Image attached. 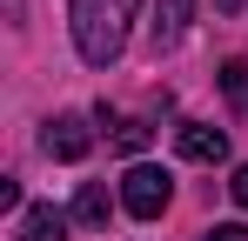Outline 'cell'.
Wrapping results in <instances>:
<instances>
[{"label":"cell","instance_id":"obj_2","mask_svg":"<svg viewBox=\"0 0 248 241\" xmlns=\"http://www.w3.org/2000/svg\"><path fill=\"white\" fill-rule=\"evenodd\" d=\"M168 201H174V181H168V167H148V161H134L121 174V208L134 221H155Z\"/></svg>","mask_w":248,"mask_h":241},{"label":"cell","instance_id":"obj_10","mask_svg":"<svg viewBox=\"0 0 248 241\" xmlns=\"http://www.w3.org/2000/svg\"><path fill=\"white\" fill-rule=\"evenodd\" d=\"M208 241H248V228H242V221H215V228H208Z\"/></svg>","mask_w":248,"mask_h":241},{"label":"cell","instance_id":"obj_1","mask_svg":"<svg viewBox=\"0 0 248 241\" xmlns=\"http://www.w3.org/2000/svg\"><path fill=\"white\" fill-rule=\"evenodd\" d=\"M134 7L141 0H67V27H74V47H81L87 67H114L121 60Z\"/></svg>","mask_w":248,"mask_h":241},{"label":"cell","instance_id":"obj_7","mask_svg":"<svg viewBox=\"0 0 248 241\" xmlns=\"http://www.w3.org/2000/svg\"><path fill=\"white\" fill-rule=\"evenodd\" d=\"M101 120L114 127L108 141H114L121 154H141V148H148V134H155V127H148V120H141V114H127V120H114V114H108V107H101Z\"/></svg>","mask_w":248,"mask_h":241},{"label":"cell","instance_id":"obj_5","mask_svg":"<svg viewBox=\"0 0 248 241\" xmlns=\"http://www.w3.org/2000/svg\"><path fill=\"white\" fill-rule=\"evenodd\" d=\"M67 208H54V201H34V208H20V241H67Z\"/></svg>","mask_w":248,"mask_h":241},{"label":"cell","instance_id":"obj_3","mask_svg":"<svg viewBox=\"0 0 248 241\" xmlns=\"http://www.w3.org/2000/svg\"><path fill=\"white\" fill-rule=\"evenodd\" d=\"M174 148H181V161L215 167V161H228V134L208 127V120H181V127H174Z\"/></svg>","mask_w":248,"mask_h":241},{"label":"cell","instance_id":"obj_6","mask_svg":"<svg viewBox=\"0 0 248 241\" xmlns=\"http://www.w3.org/2000/svg\"><path fill=\"white\" fill-rule=\"evenodd\" d=\"M195 20V0H155V47H174Z\"/></svg>","mask_w":248,"mask_h":241},{"label":"cell","instance_id":"obj_4","mask_svg":"<svg viewBox=\"0 0 248 241\" xmlns=\"http://www.w3.org/2000/svg\"><path fill=\"white\" fill-rule=\"evenodd\" d=\"M41 148H47L54 161H81L87 148H94V134H87L81 114H54V120H47V134H41Z\"/></svg>","mask_w":248,"mask_h":241},{"label":"cell","instance_id":"obj_12","mask_svg":"<svg viewBox=\"0 0 248 241\" xmlns=\"http://www.w3.org/2000/svg\"><path fill=\"white\" fill-rule=\"evenodd\" d=\"M215 7H221V14H235V7H242V0H215Z\"/></svg>","mask_w":248,"mask_h":241},{"label":"cell","instance_id":"obj_11","mask_svg":"<svg viewBox=\"0 0 248 241\" xmlns=\"http://www.w3.org/2000/svg\"><path fill=\"white\" fill-rule=\"evenodd\" d=\"M228 195H235V201L248 208V167H235V174H228Z\"/></svg>","mask_w":248,"mask_h":241},{"label":"cell","instance_id":"obj_9","mask_svg":"<svg viewBox=\"0 0 248 241\" xmlns=\"http://www.w3.org/2000/svg\"><path fill=\"white\" fill-rule=\"evenodd\" d=\"M221 94H228V107H248V60L221 67Z\"/></svg>","mask_w":248,"mask_h":241},{"label":"cell","instance_id":"obj_8","mask_svg":"<svg viewBox=\"0 0 248 241\" xmlns=\"http://www.w3.org/2000/svg\"><path fill=\"white\" fill-rule=\"evenodd\" d=\"M108 208H114V201H108V188H101V181H87L81 195H74V208H67V214H74L81 228H101V221H108Z\"/></svg>","mask_w":248,"mask_h":241}]
</instances>
